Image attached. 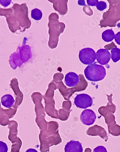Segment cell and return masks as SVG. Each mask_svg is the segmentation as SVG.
I'll use <instances>...</instances> for the list:
<instances>
[{
  "mask_svg": "<svg viewBox=\"0 0 120 152\" xmlns=\"http://www.w3.org/2000/svg\"><path fill=\"white\" fill-rule=\"evenodd\" d=\"M96 54V58L97 59V62L102 65L108 64L111 58V55L109 51L104 48L98 50Z\"/></svg>",
  "mask_w": 120,
  "mask_h": 152,
  "instance_id": "cell-7",
  "label": "cell"
},
{
  "mask_svg": "<svg viewBox=\"0 0 120 152\" xmlns=\"http://www.w3.org/2000/svg\"><path fill=\"white\" fill-rule=\"evenodd\" d=\"M114 37L115 34L112 29L106 30L102 34V38L106 42H111Z\"/></svg>",
  "mask_w": 120,
  "mask_h": 152,
  "instance_id": "cell-12",
  "label": "cell"
},
{
  "mask_svg": "<svg viewBox=\"0 0 120 152\" xmlns=\"http://www.w3.org/2000/svg\"><path fill=\"white\" fill-rule=\"evenodd\" d=\"M80 118L83 124L90 126L95 123L97 116L93 110L91 109H86L81 114Z\"/></svg>",
  "mask_w": 120,
  "mask_h": 152,
  "instance_id": "cell-6",
  "label": "cell"
},
{
  "mask_svg": "<svg viewBox=\"0 0 120 152\" xmlns=\"http://www.w3.org/2000/svg\"><path fill=\"white\" fill-rule=\"evenodd\" d=\"M1 8H0V16H1Z\"/></svg>",
  "mask_w": 120,
  "mask_h": 152,
  "instance_id": "cell-22",
  "label": "cell"
},
{
  "mask_svg": "<svg viewBox=\"0 0 120 152\" xmlns=\"http://www.w3.org/2000/svg\"><path fill=\"white\" fill-rule=\"evenodd\" d=\"M111 59L113 62H117L120 60V49L116 47L111 50Z\"/></svg>",
  "mask_w": 120,
  "mask_h": 152,
  "instance_id": "cell-13",
  "label": "cell"
},
{
  "mask_svg": "<svg viewBox=\"0 0 120 152\" xmlns=\"http://www.w3.org/2000/svg\"><path fill=\"white\" fill-rule=\"evenodd\" d=\"M10 86L11 88H12L13 90L15 92V95H16V104H15V105H17V106L19 105L18 103V99L20 102H22L23 99V93L21 92V91L19 90L18 87V80L16 78H14L11 81V83H10Z\"/></svg>",
  "mask_w": 120,
  "mask_h": 152,
  "instance_id": "cell-10",
  "label": "cell"
},
{
  "mask_svg": "<svg viewBox=\"0 0 120 152\" xmlns=\"http://www.w3.org/2000/svg\"><path fill=\"white\" fill-rule=\"evenodd\" d=\"M11 8L12 14L6 17L9 29L13 33L18 30L21 32H25L31 25V21L28 17V8L26 3L20 5L14 4Z\"/></svg>",
  "mask_w": 120,
  "mask_h": 152,
  "instance_id": "cell-1",
  "label": "cell"
},
{
  "mask_svg": "<svg viewBox=\"0 0 120 152\" xmlns=\"http://www.w3.org/2000/svg\"><path fill=\"white\" fill-rule=\"evenodd\" d=\"M92 152H108L107 149L104 146L100 145L97 146L93 150Z\"/></svg>",
  "mask_w": 120,
  "mask_h": 152,
  "instance_id": "cell-17",
  "label": "cell"
},
{
  "mask_svg": "<svg viewBox=\"0 0 120 152\" xmlns=\"http://www.w3.org/2000/svg\"><path fill=\"white\" fill-rule=\"evenodd\" d=\"M98 2H99V1H98V0H95V1H94V0H92V1L87 0V3H88V5H89V6H97Z\"/></svg>",
  "mask_w": 120,
  "mask_h": 152,
  "instance_id": "cell-18",
  "label": "cell"
},
{
  "mask_svg": "<svg viewBox=\"0 0 120 152\" xmlns=\"http://www.w3.org/2000/svg\"><path fill=\"white\" fill-rule=\"evenodd\" d=\"M15 102V100L14 97L11 95L6 94L1 97V104L5 108H11L14 106Z\"/></svg>",
  "mask_w": 120,
  "mask_h": 152,
  "instance_id": "cell-11",
  "label": "cell"
},
{
  "mask_svg": "<svg viewBox=\"0 0 120 152\" xmlns=\"http://www.w3.org/2000/svg\"><path fill=\"white\" fill-rule=\"evenodd\" d=\"M65 83L68 87H74L79 83V76L76 73L70 72L66 75Z\"/></svg>",
  "mask_w": 120,
  "mask_h": 152,
  "instance_id": "cell-8",
  "label": "cell"
},
{
  "mask_svg": "<svg viewBox=\"0 0 120 152\" xmlns=\"http://www.w3.org/2000/svg\"><path fill=\"white\" fill-rule=\"evenodd\" d=\"M107 5L105 1H100L98 2L96 7H97V9L98 10H99L100 11H102L107 8Z\"/></svg>",
  "mask_w": 120,
  "mask_h": 152,
  "instance_id": "cell-15",
  "label": "cell"
},
{
  "mask_svg": "<svg viewBox=\"0 0 120 152\" xmlns=\"http://www.w3.org/2000/svg\"><path fill=\"white\" fill-rule=\"evenodd\" d=\"M31 17L33 19L38 21V20H40L42 18L43 14H42V12H41V11L40 9L35 8L34 9L31 11Z\"/></svg>",
  "mask_w": 120,
  "mask_h": 152,
  "instance_id": "cell-14",
  "label": "cell"
},
{
  "mask_svg": "<svg viewBox=\"0 0 120 152\" xmlns=\"http://www.w3.org/2000/svg\"><path fill=\"white\" fill-rule=\"evenodd\" d=\"M74 103L77 107L81 109H86L93 104V99L87 94H80L75 97Z\"/></svg>",
  "mask_w": 120,
  "mask_h": 152,
  "instance_id": "cell-5",
  "label": "cell"
},
{
  "mask_svg": "<svg viewBox=\"0 0 120 152\" xmlns=\"http://www.w3.org/2000/svg\"><path fill=\"white\" fill-rule=\"evenodd\" d=\"M16 52L13 53L10 56L9 62L11 66L14 69L17 66H20L23 63L27 61L31 57L30 47L28 45H23L18 49Z\"/></svg>",
  "mask_w": 120,
  "mask_h": 152,
  "instance_id": "cell-2",
  "label": "cell"
},
{
  "mask_svg": "<svg viewBox=\"0 0 120 152\" xmlns=\"http://www.w3.org/2000/svg\"><path fill=\"white\" fill-rule=\"evenodd\" d=\"M96 54L95 51L92 48H83L79 52V60L83 64L91 65L95 61Z\"/></svg>",
  "mask_w": 120,
  "mask_h": 152,
  "instance_id": "cell-4",
  "label": "cell"
},
{
  "mask_svg": "<svg viewBox=\"0 0 120 152\" xmlns=\"http://www.w3.org/2000/svg\"><path fill=\"white\" fill-rule=\"evenodd\" d=\"M114 39L116 43L118 45H120V32H118L117 33L115 34Z\"/></svg>",
  "mask_w": 120,
  "mask_h": 152,
  "instance_id": "cell-19",
  "label": "cell"
},
{
  "mask_svg": "<svg viewBox=\"0 0 120 152\" xmlns=\"http://www.w3.org/2000/svg\"><path fill=\"white\" fill-rule=\"evenodd\" d=\"M82 144L79 141L71 140L65 147V152H83Z\"/></svg>",
  "mask_w": 120,
  "mask_h": 152,
  "instance_id": "cell-9",
  "label": "cell"
},
{
  "mask_svg": "<svg viewBox=\"0 0 120 152\" xmlns=\"http://www.w3.org/2000/svg\"><path fill=\"white\" fill-rule=\"evenodd\" d=\"M85 76L88 80L93 82L101 81L105 77L106 71L104 66L94 63L85 69Z\"/></svg>",
  "mask_w": 120,
  "mask_h": 152,
  "instance_id": "cell-3",
  "label": "cell"
},
{
  "mask_svg": "<svg viewBox=\"0 0 120 152\" xmlns=\"http://www.w3.org/2000/svg\"><path fill=\"white\" fill-rule=\"evenodd\" d=\"M8 148L7 145L3 141H0V152H7Z\"/></svg>",
  "mask_w": 120,
  "mask_h": 152,
  "instance_id": "cell-16",
  "label": "cell"
},
{
  "mask_svg": "<svg viewBox=\"0 0 120 152\" xmlns=\"http://www.w3.org/2000/svg\"><path fill=\"white\" fill-rule=\"evenodd\" d=\"M12 2V1H0V3L1 4V5H3L4 7H7L8 5H9Z\"/></svg>",
  "mask_w": 120,
  "mask_h": 152,
  "instance_id": "cell-20",
  "label": "cell"
},
{
  "mask_svg": "<svg viewBox=\"0 0 120 152\" xmlns=\"http://www.w3.org/2000/svg\"><path fill=\"white\" fill-rule=\"evenodd\" d=\"M26 152H38L36 149H35L33 148H29V149H27Z\"/></svg>",
  "mask_w": 120,
  "mask_h": 152,
  "instance_id": "cell-21",
  "label": "cell"
}]
</instances>
